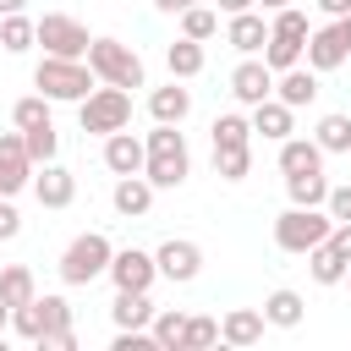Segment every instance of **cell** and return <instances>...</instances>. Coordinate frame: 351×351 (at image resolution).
Listing matches in <instances>:
<instances>
[{
    "instance_id": "obj_1",
    "label": "cell",
    "mask_w": 351,
    "mask_h": 351,
    "mask_svg": "<svg viewBox=\"0 0 351 351\" xmlns=\"http://www.w3.org/2000/svg\"><path fill=\"white\" fill-rule=\"evenodd\" d=\"M143 176H148L154 186H181V181L192 176V154H186V137H181V126H170V121H154V132H148V165H143Z\"/></svg>"
},
{
    "instance_id": "obj_2",
    "label": "cell",
    "mask_w": 351,
    "mask_h": 351,
    "mask_svg": "<svg viewBox=\"0 0 351 351\" xmlns=\"http://www.w3.org/2000/svg\"><path fill=\"white\" fill-rule=\"evenodd\" d=\"M93 66L88 60H66V55H44L38 66H33V88L44 93V99H60V104H82L88 93H93Z\"/></svg>"
},
{
    "instance_id": "obj_3",
    "label": "cell",
    "mask_w": 351,
    "mask_h": 351,
    "mask_svg": "<svg viewBox=\"0 0 351 351\" xmlns=\"http://www.w3.org/2000/svg\"><path fill=\"white\" fill-rule=\"evenodd\" d=\"M329 230H335V214H329V208H302V203H291V208L274 219V247H280V252H313L318 241H329Z\"/></svg>"
},
{
    "instance_id": "obj_4",
    "label": "cell",
    "mask_w": 351,
    "mask_h": 351,
    "mask_svg": "<svg viewBox=\"0 0 351 351\" xmlns=\"http://www.w3.org/2000/svg\"><path fill=\"white\" fill-rule=\"evenodd\" d=\"M110 258H115L110 236H104V230H82V236L60 252V280H66V285H93L99 274H110Z\"/></svg>"
},
{
    "instance_id": "obj_5",
    "label": "cell",
    "mask_w": 351,
    "mask_h": 351,
    "mask_svg": "<svg viewBox=\"0 0 351 351\" xmlns=\"http://www.w3.org/2000/svg\"><path fill=\"white\" fill-rule=\"evenodd\" d=\"M77 121H82V132H93V137H110V132L132 126V93L115 88V82H104V88H93V93L77 104Z\"/></svg>"
},
{
    "instance_id": "obj_6",
    "label": "cell",
    "mask_w": 351,
    "mask_h": 351,
    "mask_svg": "<svg viewBox=\"0 0 351 351\" xmlns=\"http://www.w3.org/2000/svg\"><path fill=\"white\" fill-rule=\"evenodd\" d=\"M88 66H93L99 82H115V88H143V82H148L137 49L121 44V38H93V44H88Z\"/></svg>"
},
{
    "instance_id": "obj_7",
    "label": "cell",
    "mask_w": 351,
    "mask_h": 351,
    "mask_svg": "<svg viewBox=\"0 0 351 351\" xmlns=\"http://www.w3.org/2000/svg\"><path fill=\"white\" fill-rule=\"evenodd\" d=\"M38 44H44V55H66V60H88V27L77 22V16H66V11H44L38 16Z\"/></svg>"
},
{
    "instance_id": "obj_8",
    "label": "cell",
    "mask_w": 351,
    "mask_h": 351,
    "mask_svg": "<svg viewBox=\"0 0 351 351\" xmlns=\"http://www.w3.org/2000/svg\"><path fill=\"white\" fill-rule=\"evenodd\" d=\"M110 280H115V291H148L159 280V258L143 252V247H121L110 258Z\"/></svg>"
},
{
    "instance_id": "obj_9",
    "label": "cell",
    "mask_w": 351,
    "mask_h": 351,
    "mask_svg": "<svg viewBox=\"0 0 351 351\" xmlns=\"http://www.w3.org/2000/svg\"><path fill=\"white\" fill-rule=\"evenodd\" d=\"M27 181H33V154H27L22 132H5L0 137V197H16Z\"/></svg>"
},
{
    "instance_id": "obj_10",
    "label": "cell",
    "mask_w": 351,
    "mask_h": 351,
    "mask_svg": "<svg viewBox=\"0 0 351 351\" xmlns=\"http://www.w3.org/2000/svg\"><path fill=\"white\" fill-rule=\"evenodd\" d=\"M154 258H159V274H165V280H176V285L197 280V269H203V247H197V241H186V236H170Z\"/></svg>"
},
{
    "instance_id": "obj_11",
    "label": "cell",
    "mask_w": 351,
    "mask_h": 351,
    "mask_svg": "<svg viewBox=\"0 0 351 351\" xmlns=\"http://www.w3.org/2000/svg\"><path fill=\"white\" fill-rule=\"evenodd\" d=\"M230 93L241 99V104H263V99H274V71H269V60H241L236 71H230Z\"/></svg>"
},
{
    "instance_id": "obj_12",
    "label": "cell",
    "mask_w": 351,
    "mask_h": 351,
    "mask_svg": "<svg viewBox=\"0 0 351 351\" xmlns=\"http://www.w3.org/2000/svg\"><path fill=\"white\" fill-rule=\"evenodd\" d=\"M104 165H110L115 176H137V170L148 165V143H143V137H132V132L121 126V132H110V137H104Z\"/></svg>"
},
{
    "instance_id": "obj_13",
    "label": "cell",
    "mask_w": 351,
    "mask_h": 351,
    "mask_svg": "<svg viewBox=\"0 0 351 351\" xmlns=\"http://www.w3.org/2000/svg\"><path fill=\"white\" fill-rule=\"evenodd\" d=\"M154 192H159V186H154L143 170H137V176H121V181H115L110 203H115V214H126V219H143V214L154 208Z\"/></svg>"
},
{
    "instance_id": "obj_14",
    "label": "cell",
    "mask_w": 351,
    "mask_h": 351,
    "mask_svg": "<svg viewBox=\"0 0 351 351\" xmlns=\"http://www.w3.org/2000/svg\"><path fill=\"white\" fill-rule=\"evenodd\" d=\"M346 38H340V27L329 22V27H313L307 33V66L313 71H335V66H346Z\"/></svg>"
},
{
    "instance_id": "obj_15",
    "label": "cell",
    "mask_w": 351,
    "mask_h": 351,
    "mask_svg": "<svg viewBox=\"0 0 351 351\" xmlns=\"http://www.w3.org/2000/svg\"><path fill=\"white\" fill-rule=\"evenodd\" d=\"M33 192H38V203L44 208H71V197H77V176L66 170V165H44V176H33Z\"/></svg>"
},
{
    "instance_id": "obj_16",
    "label": "cell",
    "mask_w": 351,
    "mask_h": 351,
    "mask_svg": "<svg viewBox=\"0 0 351 351\" xmlns=\"http://www.w3.org/2000/svg\"><path fill=\"white\" fill-rule=\"evenodd\" d=\"M148 115L154 121H170V126H181L192 115V93L181 88V77H170V88H154L148 93Z\"/></svg>"
},
{
    "instance_id": "obj_17",
    "label": "cell",
    "mask_w": 351,
    "mask_h": 351,
    "mask_svg": "<svg viewBox=\"0 0 351 351\" xmlns=\"http://www.w3.org/2000/svg\"><path fill=\"white\" fill-rule=\"evenodd\" d=\"M252 132H263V137L285 143V137L296 132V110H291L285 99H263V104H252Z\"/></svg>"
},
{
    "instance_id": "obj_18",
    "label": "cell",
    "mask_w": 351,
    "mask_h": 351,
    "mask_svg": "<svg viewBox=\"0 0 351 351\" xmlns=\"http://www.w3.org/2000/svg\"><path fill=\"white\" fill-rule=\"evenodd\" d=\"M154 302H148V291H115V302H110V318H115V329H148L154 324Z\"/></svg>"
},
{
    "instance_id": "obj_19",
    "label": "cell",
    "mask_w": 351,
    "mask_h": 351,
    "mask_svg": "<svg viewBox=\"0 0 351 351\" xmlns=\"http://www.w3.org/2000/svg\"><path fill=\"white\" fill-rule=\"evenodd\" d=\"M263 324H269V318H263L258 307H230L225 324H219V340H225V346H258V340H263Z\"/></svg>"
},
{
    "instance_id": "obj_20",
    "label": "cell",
    "mask_w": 351,
    "mask_h": 351,
    "mask_svg": "<svg viewBox=\"0 0 351 351\" xmlns=\"http://www.w3.org/2000/svg\"><path fill=\"white\" fill-rule=\"evenodd\" d=\"M225 38H230V49L258 55V49L269 44V22H263L258 11H236V16H230V27H225Z\"/></svg>"
},
{
    "instance_id": "obj_21",
    "label": "cell",
    "mask_w": 351,
    "mask_h": 351,
    "mask_svg": "<svg viewBox=\"0 0 351 351\" xmlns=\"http://www.w3.org/2000/svg\"><path fill=\"white\" fill-rule=\"evenodd\" d=\"M274 99H285L291 110L313 104V99H318V71H313V66H307V71H302V66L280 71V77H274Z\"/></svg>"
},
{
    "instance_id": "obj_22",
    "label": "cell",
    "mask_w": 351,
    "mask_h": 351,
    "mask_svg": "<svg viewBox=\"0 0 351 351\" xmlns=\"http://www.w3.org/2000/svg\"><path fill=\"white\" fill-rule=\"evenodd\" d=\"M280 170H285V176H296V170H324L318 137H285V143H280Z\"/></svg>"
},
{
    "instance_id": "obj_23",
    "label": "cell",
    "mask_w": 351,
    "mask_h": 351,
    "mask_svg": "<svg viewBox=\"0 0 351 351\" xmlns=\"http://www.w3.org/2000/svg\"><path fill=\"white\" fill-rule=\"evenodd\" d=\"M203 60H208V55H203V38H186V33H181V38L165 49L170 77H181V82H186V77H197V71H203Z\"/></svg>"
},
{
    "instance_id": "obj_24",
    "label": "cell",
    "mask_w": 351,
    "mask_h": 351,
    "mask_svg": "<svg viewBox=\"0 0 351 351\" xmlns=\"http://www.w3.org/2000/svg\"><path fill=\"white\" fill-rule=\"evenodd\" d=\"M285 192H291V203H302V208H324V203H329L324 170H296V176H285Z\"/></svg>"
},
{
    "instance_id": "obj_25",
    "label": "cell",
    "mask_w": 351,
    "mask_h": 351,
    "mask_svg": "<svg viewBox=\"0 0 351 351\" xmlns=\"http://www.w3.org/2000/svg\"><path fill=\"white\" fill-rule=\"evenodd\" d=\"M33 44H38V22H27L22 11L0 16V49H5V55H22V49H33Z\"/></svg>"
},
{
    "instance_id": "obj_26",
    "label": "cell",
    "mask_w": 351,
    "mask_h": 351,
    "mask_svg": "<svg viewBox=\"0 0 351 351\" xmlns=\"http://www.w3.org/2000/svg\"><path fill=\"white\" fill-rule=\"evenodd\" d=\"M307 269H313V280H318V285H346V269H351V263H346L329 241H318V247L307 252Z\"/></svg>"
},
{
    "instance_id": "obj_27",
    "label": "cell",
    "mask_w": 351,
    "mask_h": 351,
    "mask_svg": "<svg viewBox=\"0 0 351 351\" xmlns=\"http://www.w3.org/2000/svg\"><path fill=\"white\" fill-rule=\"evenodd\" d=\"M302 313H307V302H302L296 291H269V302H263V318H269L274 329H296Z\"/></svg>"
},
{
    "instance_id": "obj_28",
    "label": "cell",
    "mask_w": 351,
    "mask_h": 351,
    "mask_svg": "<svg viewBox=\"0 0 351 351\" xmlns=\"http://www.w3.org/2000/svg\"><path fill=\"white\" fill-rule=\"evenodd\" d=\"M214 148H252V121L236 115V110H225L214 121Z\"/></svg>"
},
{
    "instance_id": "obj_29",
    "label": "cell",
    "mask_w": 351,
    "mask_h": 351,
    "mask_svg": "<svg viewBox=\"0 0 351 351\" xmlns=\"http://www.w3.org/2000/svg\"><path fill=\"white\" fill-rule=\"evenodd\" d=\"M11 329L22 335V340H44V329H49V318H44V296H33V302H22V307H11Z\"/></svg>"
},
{
    "instance_id": "obj_30",
    "label": "cell",
    "mask_w": 351,
    "mask_h": 351,
    "mask_svg": "<svg viewBox=\"0 0 351 351\" xmlns=\"http://www.w3.org/2000/svg\"><path fill=\"white\" fill-rule=\"evenodd\" d=\"M181 329H186V313H176V307H159L154 324H148V335H154L159 351H181Z\"/></svg>"
},
{
    "instance_id": "obj_31",
    "label": "cell",
    "mask_w": 351,
    "mask_h": 351,
    "mask_svg": "<svg viewBox=\"0 0 351 351\" xmlns=\"http://www.w3.org/2000/svg\"><path fill=\"white\" fill-rule=\"evenodd\" d=\"M0 296H5L11 307L33 302V296H38V285H33V269H27V263H11V269H0Z\"/></svg>"
},
{
    "instance_id": "obj_32",
    "label": "cell",
    "mask_w": 351,
    "mask_h": 351,
    "mask_svg": "<svg viewBox=\"0 0 351 351\" xmlns=\"http://www.w3.org/2000/svg\"><path fill=\"white\" fill-rule=\"evenodd\" d=\"M313 137H318L324 154H351V115H324L313 126Z\"/></svg>"
},
{
    "instance_id": "obj_33",
    "label": "cell",
    "mask_w": 351,
    "mask_h": 351,
    "mask_svg": "<svg viewBox=\"0 0 351 351\" xmlns=\"http://www.w3.org/2000/svg\"><path fill=\"white\" fill-rule=\"evenodd\" d=\"M181 33L208 44V38L219 33V11H214V5H186V11H181Z\"/></svg>"
},
{
    "instance_id": "obj_34",
    "label": "cell",
    "mask_w": 351,
    "mask_h": 351,
    "mask_svg": "<svg viewBox=\"0 0 351 351\" xmlns=\"http://www.w3.org/2000/svg\"><path fill=\"white\" fill-rule=\"evenodd\" d=\"M11 121H16V132L49 126V99H44V93H27V99H16V104H11Z\"/></svg>"
},
{
    "instance_id": "obj_35",
    "label": "cell",
    "mask_w": 351,
    "mask_h": 351,
    "mask_svg": "<svg viewBox=\"0 0 351 351\" xmlns=\"http://www.w3.org/2000/svg\"><path fill=\"white\" fill-rule=\"evenodd\" d=\"M252 170V148H214V176L219 181H241Z\"/></svg>"
},
{
    "instance_id": "obj_36",
    "label": "cell",
    "mask_w": 351,
    "mask_h": 351,
    "mask_svg": "<svg viewBox=\"0 0 351 351\" xmlns=\"http://www.w3.org/2000/svg\"><path fill=\"white\" fill-rule=\"evenodd\" d=\"M22 143H27L33 165H49V159H55V148H60V137H55V121H49V126H33V132H22Z\"/></svg>"
},
{
    "instance_id": "obj_37",
    "label": "cell",
    "mask_w": 351,
    "mask_h": 351,
    "mask_svg": "<svg viewBox=\"0 0 351 351\" xmlns=\"http://www.w3.org/2000/svg\"><path fill=\"white\" fill-rule=\"evenodd\" d=\"M214 340H219V324H214V318H186L181 351H203V346H214Z\"/></svg>"
},
{
    "instance_id": "obj_38",
    "label": "cell",
    "mask_w": 351,
    "mask_h": 351,
    "mask_svg": "<svg viewBox=\"0 0 351 351\" xmlns=\"http://www.w3.org/2000/svg\"><path fill=\"white\" fill-rule=\"evenodd\" d=\"M44 318H49V329H44V335L71 329V302H66V296H44Z\"/></svg>"
},
{
    "instance_id": "obj_39",
    "label": "cell",
    "mask_w": 351,
    "mask_h": 351,
    "mask_svg": "<svg viewBox=\"0 0 351 351\" xmlns=\"http://www.w3.org/2000/svg\"><path fill=\"white\" fill-rule=\"evenodd\" d=\"M115 351H154L148 329H115Z\"/></svg>"
},
{
    "instance_id": "obj_40",
    "label": "cell",
    "mask_w": 351,
    "mask_h": 351,
    "mask_svg": "<svg viewBox=\"0 0 351 351\" xmlns=\"http://www.w3.org/2000/svg\"><path fill=\"white\" fill-rule=\"evenodd\" d=\"M329 214H335V225H346L351 219V186H329V203H324Z\"/></svg>"
},
{
    "instance_id": "obj_41",
    "label": "cell",
    "mask_w": 351,
    "mask_h": 351,
    "mask_svg": "<svg viewBox=\"0 0 351 351\" xmlns=\"http://www.w3.org/2000/svg\"><path fill=\"white\" fill-rule=\"evenodd\" d=\"M16 230H22V214L11 208V197H0V241H11Z\"/></svg>"
},
{
    "instance_id": "obj_42",
    "label": "cell",
    "mask_w": 351,
    "mask_h": 351,
    "mask_svg": "<svg viewBox=\"0 0 351 351\" xmlns=\"http://www.w3.org/2000/svg\"><path fill=\"white\" fill-rule=\"evenodd\" d=\"M38 346H44V351H77V329H55V335H44Z\"/></svg>"
},
{
    "instance_id": "obj_43",
    "label": "cell",
    "mask_w": 351,
    "mask_h": 351,
    "mask_svg": "<svg viewBox=\"0 0 351 351\" xmlns=\"http://www.w3.org/2000/svg\"><path fill=\"white\" fill-rule=\"evenodd\" d=\"M329 247H335V252H340V258H346V263H351V219H346V225H335V230H329Z\"/></svg>"
},
{
    "instance_id": "obj_44",
    "label": "cell",
    "mask_w": 351,
    "mask_h": 351,
    "mask_svg": "<svg viewBox=\"0 0 351 351\" xmlns=\"http://www.w3.org/2000/svg\"><path fill=\"white\" fill-rule=\"evenodd\" d=\"M258 0H214V11H225V16H236V11H252Z\"/></svg>"
},
{
    "instance_id": "obj_45",
    "label": "cell",
    "mask_w": 351,
    "mask_h": 351,
    "mask_svg": "<svg viewBox=\"0 0 351 351\" xmlns=\"http://www.w3.org/2000/svg\"><path fill=\"white\" fill-rule=\"evenodd\" d=\"M318 11H324V16H346V11H351V0H318Z\"/></svg>"
},
{
    "instance_id": "obj_46",
    "label": "cell",
    "mask_w": 351,
    "mask_h": 351,
    "mask_svg": "<svg viewBox=\"0 0 351 351\" xmlns=\"http://www.w3.org/2000/svg\"><path fill=\"white\" fill-rule=\"evenodd\" d=\"M154 5H159V11H170V16H181V11H186V5H197V0H154Z\"/></svg>"
},
{
    "instance_id": "obj_47",
    "label": "cell",
    "mask_w": 351,
    "mask_h": 351,
    "mask_svg": "<svg viewBox=\"0 0 351 351\" xmlns=\"http://www.w3.org/2000/svg\"><path fill=\"white\" fill-rule=\"evenodd\" d=\"M335 27H340V38H346V49H351V11H346V16H335Z\"/></svg>"
},
{
    "instance_id": "obj_48",
    "label": "cell",
    "mask_w": 351,
    "mask_h": 351,
    "mask_svg": "<svg viewBox=\"0 0 351 351\" xmlns=\"http://www.w3.org/2000/svg\"><path fill=\"white\" fill-rule=\"evenodd\" d=\"M11 11H27V0H0V16H11Z\"/></svg>"
},
{
    "instance_id": "obj_49",
    "label": "cell",
    "mask_w": 351,
    "mask_h": 351,
    "mask_svg": "<svg viewBox=\"0 0 351 351\" xmlns=\"http://www.w3.org/2000/svg\"><path fill=\"white\" fill-rule=\"evenodd\" d=\"M5 324H11V302L0 296V335H5Z\"/></svg>"
},
{
    "instance_id": "obj_50",
    "label": "cell",
    "mask_w": 351,
    "mask_h": 351,
    "mask_svg": "<svg viewBox=\"0 0 351 351\" xmlns=\"http://www.w3.org/2000/svg\"><path fill=\"white\" fill-rule=\"evenodd\" d=\"M258 5H263V11H285L291 0H258Z\"/></svg>"
},
{
    "instance_id": "obj_51",
    "label": "cell",
    "mask_w": 351,
    "mask_h": 351,
    "mask_svg": "<svg viewBox=\"0 0 351 351\" xmlns=\"http://www.w3.org/2000/svg\"><path fill=\"white\" fill-rule=\"evenodd\" d=\"M0 351H5V335H0Z\"/></svg>"
},
{
    "instance_id": "obj_52",
    "label": "cell",
    "mask_w": 351,
    "mask_h": 351,
    "mask_svg": "<svg viewBox=\"0 0 351 351\" xmlns=\"http://www.w3.org/2000/svg\"><path fill=\"white\" fill-rule=\"evenodd\" d=\"M346 285H351V269H346Z\"/></svg>"
}]
</instances>
